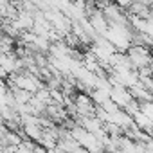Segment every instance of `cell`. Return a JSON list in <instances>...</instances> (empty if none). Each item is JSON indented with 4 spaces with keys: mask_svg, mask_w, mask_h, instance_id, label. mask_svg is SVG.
Here are the masks:
<instances>
[{
    "mask_svg": "<svg viewBox=\"0 0 153 153\" xmlns=\"http://www.w3.org/2000/svg\"><path fill=\"white\" fill-rule=\"evenodd\" d=\"M110 99H112L119 108H123V106H126L133 97H131V94H130V90H128L126 87H123V85H114V87L110 88Z\"/></svg>",
    "mask_w": 153,
    "mask_h": 153,
    "instance_id": "1",
    "label": "cell"
},
{
    "mask_svg": "<svg viewBox=\"0 0 153 153\" xmlns=\"http://www.w3.org/2000/svg\"><path fill=\"white\" fill-rule=\"evenodd\" d=\"M139 112H142L144 115L153 119V105H151V101H139Z\"/></svg>",
    "mask_w": 153,
    "mask_h": 153,
    "instance_id": "2",
    "label": "cell"
},
{
    "mask_svg": "<svg viewBox=\"0 0 153 153\" xmlns=\"http://www.w3.org/2000/svg\"><path fill=\"white\" fill-rule=\"evenodd\" d=\"M114 2H115V6H119L121 9H126V7L131 4V0H114Z\"/></svg>",
    "mask_w": 153,
    "mask_h": 153,
    "instance_id": "3",
    "label": "cell"
},
{
    "mask_svg": "<svg viewBox=\"0 0 153 153\" xmlns=\"http://www.w3.org/2000/svg\"><path fill=\"white\" fill-rule=\"evenodd\" d=\"M11 4H15V6H18V4H20V0H11Z\"/></svg>",
    "mask_w": 153,
    "mask_h": 153,
    "instance_id": "4",
    "label": "cell"
}]
</instances>
